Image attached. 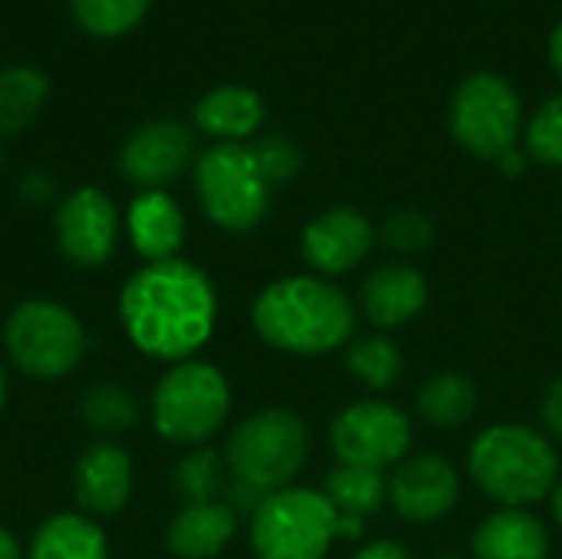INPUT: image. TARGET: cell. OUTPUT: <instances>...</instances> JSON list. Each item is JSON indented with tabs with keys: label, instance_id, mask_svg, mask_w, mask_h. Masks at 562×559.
Masks as SVG:
<instances>
[{
	"label": "cell",
	"instance_id": "obj_1",
	"mask_svg": "<svg viewBox=\"0 0 562 559\" xmlns=\"http://www.w3.org/2000/svg\"><path fill=\"white\" fill-rule=\"evenodd\" d=\"M128 339L151 359L188 362L214 333L217 293L188 260H158L128 277L119 297Z\"/></svg>",
	"mask_w": 562,
	"mask_h": 559
},
{
	"label": "cell",
	"instance_id": "obj_2",
	"mask_svg": "<svg viewBox=\"0 0 562 559\" xmlns=\"http://www.w3.org/2000/svg\"><path fill=\"white\" fill-rule=\"evenodd\" d=\"M254 329L280 353L326 356L352 343L356 306L326 277H283L254 300Z\"/></svg>",
	"mask_w": 562,
	"mask_h": 559
},
{
	"label": "cell",
	"instance_id": "obj_3",
	"mask_svg": "<svg viewBox=\"0 0 562 559\" xmlns=\"http://www.w3.org/2000/svg\"><path fill=\"white\" fill-rule=\"evenodd\" d=\"M468 474L501 507H530L553 494L560 455L530 425L501 422L484 428L468 451Z\"/></svg>",
	"mask_w": 562,
	"mask_h": 559
},
{
	"label": "cell",
	"instance_id": "obj_4",
	"mask_svg": "<svg viewBox=\"0 0 562 559\" xmlns=\"http://www.w3.org/2000/svg\"><path fill=\"white\" fill-rule=\"evenodd\" d=\"M310 458V428L290 409H263L244 418L227 445L224 461L234 481L273 494L293 488V478Z\"/></svg>",
	"mask_w": 562,
	"mask_h": 559
},
{
	"label": "cell",
	"instance_id": "obj_5",
	"mask_svg": "<svg viewBox=\"0 0 562 559\" xmlns=\"http://www.w3.org/2000/svg\"><path fill=\"white\" fill-rule=\"evenodd\" d=\"M336 540V507L313 488L273 491L250 517L257 559H323Z\"/></svg>",
	"mask_w": 562,
	"mask_h": 559
},
{
	"label": "cell",
	"instance_id": "obj_6",
	"mask_svg": "<svg viewBox=\"0 0 562 559\" xmlns=\"http://www.w3.org/2000/svg\"><path fill=\"white\" fill-rule=\"evenodd\" d=\"M231 412V389L211 362H178L161 376L151 395L155 432L175 445L207 441Z\"/></svg>",
	"mask_w": 562,
	"mask_h": 559
},
{
	"label": "cell",
	"instance_id": "obj_7",
	"mask_svg": "<svg viewBox=\"0 0 562 559\" xmlns=\"http://www.w3.org/2000/svg\"><path fill=\"white\" fill-rule=\"evenodd\" d=\"M204 214L224 231H254L270 211V185L247 145L221 142L207 148L194 171Z\"/></svg>",
	"mask_w": 562,
	"mask_h": 559
},
{
	"label": "cell",
	"instance_id": "obj_8",
	"mask_svg": "<svg viewBox=\"0 0 562 559\" xmlns=\"http://www.w3.org/2000/svg\"><path fill=\"white\" fill-rule=\"evenodd\" d=\"M520 122V96L504 76L481 69L454 89L448 125L458 145L474 158L501 161L507 152H514Z\"/></svg>",
	"mask_w": 562,
	"mask_h": 559
},
{
	"label": "cell",
	"instance_id": "obj_9",
	"mask_svg": "<svg viewBox=\"0 0 562 559\" xmlns=\"http://www.w3.org/2000/svg\"><path fill=\"white\" fill-rule=\"evenodd\" d=\"M3 343L16 369H23L30 379H63L89 349L82 323L66 306L49 300H30L16 306L7 320Z\"/></svg>",
	"mask_w": 562,
	"mask_h": 559
},
{
	"label": "cell",
	"instance_id": "obj_10",
	"mask_svg": "<svg viewBox=\"0 0 562 559\" xmlns=\"http://www.w3.org/2000/svg\"><path fill=\"white\" fill-rule=\"evenodd\" d=\"M329 445L339 465L385 471L405 461V451L412 445V422L398 405L366 399L333 418Z\"/></svg>",
	"mask_w": 562,
	"mask_h": 559
},
{
	"label": "cell",
	"instance_id": "obj_11",
	"mask_svg": "<svg viewBox=\"0 0 562 559\" xmlns=\"http://www.w3.org/2000/svg\"><path fill=\"white\" fill-rule=\"evenodd\" d=\"M56 241L69 264L82 270L102 267L119 241V211L99 188L72 191L56 211Z\"/></svg>",
	"mask_w": 562,
	"mask_h": 559
},
{
	"label": "cell",
	"instance_id": "obj_12",
	"mask_svg": "<svg viewBox=\"0 0 562 559\" xmlns=\"http://www.w3.org/2000/svg\"><path fill=\"white\" fill-rule=\"evenodd\" d=\"M461 478L441 455H415L395 465L389 478V504L408 524H435L454 511Z\"/></svg>",
	"mask_w": 562,
	"mask_h": 559
},
{
	"label": "cell",
	"instance_id": "obj_13",
	"mask_svg": "<svg viewBox=\"0 0 562 559\" xmlns=\"http://www.w3.org/2000/svg\"><path fill=\"white\" fill-rule=\"evenodd\" d=\"M300 247L316 277H339L356 270L372 254L375 227L356 208H329L306 224Z\"/></svg>",
	"mask_w": 562,
	"mask_h": 559
},
{
	"label": "cell",
	"instance_id": "obj_14",
	"mask_svg": "<svg viewBox=\"0 0 562 559\" xmlns=\"http://www.w3.org/2000/svg\"><path fill=\"white\" fill-rule=\"evenodd\" d=\"M194 148L191 132L175 122V119H158L142 125L119 155V168L128 181H135L138 188L158 191V185L171 181L181 175V168L188 165Z\"/></svg>",
	"mask_w": 562,
	"mask_h": 559
},
{
	"label": "cell",
	"instance_id": "obj_15",
	"mask_svg": "<svg viewBox=\"0 0 562 559\" xmlns=\"http://www.w3.org/2000/svg\"><path fill=\"white\" fill-rule=\"evenodd\" d=\"M359 306L375 329L408 326L428 306V280L412 264H382L362 280Z\"/></svg>",
	"mask_w": 562,
	"mask_h": 559
},
{
	"label": "cell",
	"instance_id": "obj_16",
	"mask_svg": "<svg viewBox=\"0 0 562 559\" xmlns=\"http://www.w3.org/2000/svg\"><path fill=\"white\" fill-rule=\"evenodd\" d=\"M132 497V461L112 445L99 441L76 461V501L89 517H112Z\"/></svg>",
	"mask_w": 562,
	"mask_h": 559
},
{
	"label": "cell",
	"instance_id": "obj_17",
	"mask_svg": "<svg viewBox=\"0 0 562 559\" xmlns=\"http://www.w3.org/2000/svg\"><path fill=\"white\" fill-rule=\"evenodd\" d=\"M471 550L477 559H547L550 534L527 507H501L477 524Z\"/></svg>",
	"mask_w": 562,
	"mask_h": 559
},
{
	"label": "cell",
	"instance_id": "obj_18",
	"mask_svg": "<svg viewBox=\"0 0 562 559\" xmlns=\"http://www.w3.org/2000/svg\"><path fill=\"white\" fill-rule=\"evenodd\" d=\"M237 534V514L217 504H191L175 514L168 524L165 544L178 559H214Z\"/></svg>",
	"mask_w": 562,
	"mask_h": 559
},
{
	"label": "cell",
	"instance_id": "obj_19",
	"mask_svg": "<svg viewBox=\"0 0 562 559\" xmlns=\"http://www.w3.org/2000/svg\"><path fill=\"white\" fill-rule=\"evenodd\" d=\"M128 234L148 264L175 260L178 247L184 244V214L171 194L145 191L128 208Z\"/></svg>",
	"mask_w": 562,
	"mask_h": 559
},
{
	"label": "cell",
	"instance_id": "obj_20",
	"mask_svg": "<svg viewBox=\"0 0 562 559\" xmlns=\"http://www.w3.org/2000/svg\"><path fill=\"white\" fill-rule=\"evenodd\" d=\"M194 122L207 135L240 145V138H247L260 128L263 99L247 86H221V89H211L194 105Z\"/></svg>",
	"mask_w": 562,
	"mask_h": 559
},
{
	"label": "cell",
	"instance_id": "obj_21",
	"mask_svg": "<svg viewBox=\"0 0 562 559\" xmlns=\"http://www.w3.org/2000/svg\"><path fill=\"white\" fill-rule=\"evenodd\" d=\"M418 418L438 432L461 428L477 412V385L464 372H438L428 379L415 399Z\"/></svg>",
	"mask_w": 562,
	"mask_h": 559
},
{
	"label": "cell",
	"instance_id": "obj_22",
	"mask_svg": "<svg viewBox=\"0 0 562 559\" xmlns=\"http://www.w3.org/2000/svg\"><path fill=\"white\" fill-rule=\"evenodd\" d=\"M30 559H109V544L89 517L56 514L36 530Z\"/></svg>",
	"mask_w": 562,
	"mask_h": 559
},
{
	"label": "cell",
	"instance_id": "obj_23",
	"mask_svg": "<svg viewBox=\"0 0 562 559\" xmlns=\"http://www.w3.org/2000/svg\"><path fill=\"white\" fill-rule=\"evenodd\" d=\"M346 369L369 392H389L398 385V379L405 372V359L392 336L372 333V336H359L346 346Z\"/></svg>",
	"mask_w": 562,
	"mask_h": 559
},
{
	"label": "cell",
	"instance_id": "obj_24",
	"mask_svg": "<svg viewBox=\"0 0 562 559\" xmlns=\"http://www.w3.org/2000/svg\"><path fill=\"white\" fill-rule=\"evenodd\" d=\"M46 76L33 66H10L0 72V138L23 132L46 102Z\"/></svg>",
	"mask_w": 562,
	"mask_h": 559
},
{
	"label": "cell",
	"instance_id": "obj_25",
	"mask_svg": "<svg viewBox=\"0 0 562 559\" xmlns=\"http://www.w3.org/2000/svg\"><path fill=\"white\" fill-rule=\"evenodd\" d=\"M323 494L333 501L336 514H349V517L369 521L385 504V497H389V478L382 471L336 465L329 471V478H326Z\"/></svg>",
	"mask_w": 562,
	"mask_h": 559
},
{
	"label": "cell",
	"instance_id": "obj_26",
	"mask_svg": "<svg viewBox=\"0 0 562 559\" xmlns=\"http://www.w3.org/2000/svg\"><path fill=\"white\" fill-rule=\"evenodd\" d=\"M171 484H175V494L184 501V507L217 504L231 484V471H227L224 455H217L211 448H198L175 465Z\"/></svg>",
	"mask_w": 562,
	"mask_h": 559
},
{
	"label": "cell",
	"instance_id": "obj_27",
	"mask_svg": "<svg viewBox=\"0 0 562 559\" xmlns=\"http://www.w3.org/2000/svg\"><path fill=\"white\" fill-rule=\"evenodd\" d=\"M79 415L95 435H119L138 422V405H135L128 389L112 385V382H99V385H89L82 392Z\"/></svg>",
	"mask_w": 562,
	"mask_h": 559
},
{
	"label": "cell",
	"instance_id": "obj_28",
	"mask_svg": "<svg viewBox=\"0 0 562 559\" xmlns=\"http://www.w3.org/2000/svg\"><path fill=\"white\" fill-rule=\"evenodd\" d=\"M151 0H69L76 23L92 36H122L142 23Z\"/></svg>",
	"mask_w": 562,
	"mask_h": 559
},
{
	"label": "cell",
	"instance_id": "obj_29",
	"mask_svg": "<svg viewBox=\"0 0 562 559\" xmlns=\"http://www.w3.org/2000/svg\"><path fill=\"white\" fill-rule=\"evenodd\" d=\"M527 155L547 168H562V96L547 99L527 122Z\"/></svg>",
	"mask_w": 562,
	"mask_h": 559
},
{
	"label": "cell",
	"instance_id": "obj_30",
	"mask_svg": "<svg viewBox=\"0 0 562 559\" xmlns=\"http://www.w3.org/2000/svg\"><path fill=\"white\" fill-rule=\"evenodd\" d=\"M382 241L395 254H422L435 241V224L425 211H415V208L392 211L382 224Z\"/></svg>",
	"mask_w": 562,
	"mask_h": 559
},
{
	"label": "cell",
	"instance_id": "obj_31",
	"mask_svg": "<svg viewBox=\"0 0 562 559\" xmlns=\"http://www.w3.org/2000/svg\"><path fill=\"white\" fill-rule=\"evenodd\" d=\"M254 158H257V168L260 175L267 178V185H283L290 181L300 168H303V152L293 138L286 135H267L260 138L257 145H250Z\"/></svg>",
	"mask_w": 562,
	"mask_h": 559
},
{
	"label": "cell",
	"instance_id": "obj_32",
	"mask_svg": "<svg viewBox=\"0 0 562 559\" xmlns=\"http://www.w3.org/2000/svg\"><path fill=\"white\" fill-rule=\"evenodd\" d=\"M540 422H543V432L550 438L562 441V376L547 385V392L540 399Z\"/></svg>",
	"mask_w": 562,
	"mask_h": 559
},
{
	"label": "cell",
	"instance_id": "obj_33",
	"mask_svg": "<svg viewBox=\"0 0 562 559\" xmlns=\"http://www.w3.org/2000/svg\"><path fill=\"white\" fill-rule=\"evenodd\" d=\"M352 559H412V554L395 540H375V544L362 547Z\"/></svg>",
	"mask_w": 562,
	"mask_h": 559
},
{
	"label": "cell",
	"instance_id": "obj_34",
	"mask_svg": "<svg viewBox=\"0 0 562 559\" xmlns=\"http://www.w3.org/2000/svg\"><path fill=\"white\" fill-rule=\"evenodd\" d=\"M501 168H504V175H510V178H517V175H524V168H527V158L514 148V152H507L501 161H497Z\"/></svg>",
	"mask_w": 562,
	"mask_h": 559
},
{
	"label": "cell",
	"instance_id": "obj_35",
	"mask_svg": "<svg viewBox=\"0 0 562 559\" xmlns=\"http://www.w3.org/2000/svg\"><path fill=\"white\" fill-rule=\"evenodd\" d=\"M0 559H23L16 537L10 530H3V527H0Z\"/></svg>",
	"mask_w": 562,
	"mask_h": 559
},
{
	"label": "cell",
	"instance_id": "obj_36",
	"mask_svg": "<svg viewBox=\"0 0 562 559\" xmlns=\"http://www.w3.org/2000/svg\"><path fill=\"white\" fill-rule=\"evenodd\" d=\"M550 63H553V69L562 76V23H557V30L550 36Z\"/></svg>",
	"mask_w": 562,
	"mask_h": 559
},
{
	"label": "cell",
	"instance_id": "obj_37",
	"mask_svg": "<svg viewBox=\"0 0 562 559\" xmlns=\"http://www.w3.org/2000/svg\"><path fill=\"white\" fill-rule=\"evenodd\" d=\"M550 507H553V517H557V524L562 527V478L557 481L553 494H550Z\"/></svg>",
	"mask_w": 562,
	"mask_h": 559
},
{
	"label": "cell",
	"instance_id": "obj_38",
	"mask_svg": "<svg viewBox=\"0 0 562 559\" xmlns=\"http://www.w3.org/2000/svg\"><path fill=\"white\" fill-rule=\"evenodd\" d=\"M3 402H7V372L0 366V409H3Z\"/></svg>",
	"mask_w": 562,
	"mask_h": 559
},
{
	"label": "cell",
	"instance_id": "obj_39",
	"mask_svg": "<svg viewBox=\"0 0 562 559\" xmlns=\"http://www.w3.org/2000/svg\"><path fill=\"white\" fill-rule=\"evenodd\" d=\"M438 559H464V557H458V554H445V557H438Z\"/></svg>",
	"mask_w": 562,
	"mask_h": 559
}]
</instances>
